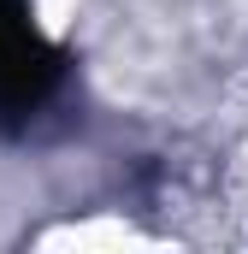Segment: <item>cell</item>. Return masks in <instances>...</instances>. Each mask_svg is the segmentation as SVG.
<instances>
[{
  "label": "cell",
  "mask_w": 248,
  "mask_h": 254,
  "mask_svg": "<svg viewBox=\"0 0 248 254\" xmlns=\"http://www.w3.org/2000/svg\"><path fill=\"white\" fill-rule=\"evenodd\" d=\"M65 83V54L36 30L30 0H0V130H24Z\"/></svg>",
  "instance_id": "cell-1"
}]
</instances>
